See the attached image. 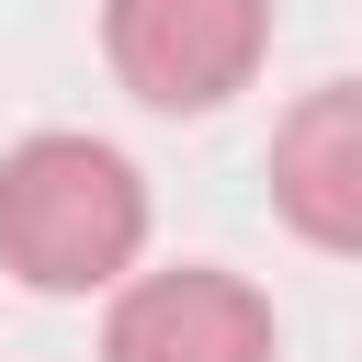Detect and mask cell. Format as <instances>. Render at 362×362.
I'll use <instances>...</instances> for the list:
<instances>
[{"mask_svg": "<svg viewBox=\"0 0 362 362\" xmlns=\"http://www.w3.org/2000/svg\"><path fill=\"white\" fill-rule=\"evenodd\" d=\"M147 260V181L102 136H23L0 147V272L23 294H113Z\"/></svg>", "mask_w": 362, "mask_h": 362, "instance_id": "1", "label": "cell"}, {"mask_svg": "<svg viewBox=\"0 0 362 362\" xmlns=\"http://www.w3.org/2000/svg\"><path fill=\"white\" fill-rule=\"evenodd\" d=\"M102 57L147 113H215L272 57V0H102Z\"/></svg>", "mask_w": 362, "mask_h": 362, "instance_id": "2", "label": "cell"}, {"mask_svg": "<svg viewBox=\"0 0 362 362\" xmlns=\"http://www.w3.org/2000/svg\"><path fill=\"white\" fill-rule=\"evenodd\" d=\"M272 294L226 260H170V272H124L102 305V362H272Z\"/></svg>", "mask_w": 362, "mask_h": 362, "instance_id": "3", "label": "cell"}, {"mask_svg": "<svg viewBox=\"0 0 362 362\" xmlns=\"http://www.w3.org/2000/svg\"><path fill=\"white\" fill-rule=\"evenodd\" d=\"M272 204L305 249H328V260L362 249V90L351 79H317L272 124Z\"/></svg>", "mask_w": 362, "mask_h": 362, "instance_id": "4", "label": "cell"}]
</instances>
